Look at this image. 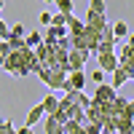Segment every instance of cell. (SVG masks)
I'll return each mask as SVG.
<instances>
[{
    "instance_id": "cell-9",
    "label": "cell",
    "mask_w": 134,
    "mask_h": 134,
    "mask_svg": "<svg viewBox=\"0 0 134 134\" xmlns=\"http://www.w3.org/2000/svg\"><path fill=\"white\" fill-rule=\"evenodd\" d=\"M129 81H131V78H129V72H126V70H121V67H118V70L113 72V78H110V86H113L115 91L121 94V86H124V83H129Z\"/></svg>"
},
{
    "instance_id": "cell-16",
    "label": "cell",
    "mask_w": 134,
    "mask_h": 134,
    "mask_svg": "<svg viewBox=\"0 0 134 134\" xmlns=\"http://www.w3.org/2000/svg\"><path fill=\"white\" fill-rule=\"evenodd\" d=\"M118 134H134V121H121L118 118Z\"/></svg>"
},
{
    "instance_id": "cell-4",
    "label": "cell",
    "mask_w": 134,
    "mask_h": 134,
    "mask_svg": "<svg viewBox=\"0 0 134 134\" xmlns=\"http://www.w3.org/2000/svg\"><path fill=\"white\" fill-rule=\"evenodd\" d=\"M88 57H91L88 51L72 48V51H70V57H67V67H70V72H83V64H86Z\"/></svg>"
},
{
    "instance_id": "cell-25",
    "label": "cell",
    "mask_w": 134,
    "mask_h": 134,
    "mask_svg": "<svg viewBox=\"0 0 134 134\" xmlns=\"http://www.w3.org/2000/svg\"><path fill=\"white\" fill-rule=\"evenodd\" d=\"M38 19H40V24H46V27H51V21H54V16L48 14V11H43V14H40Z\"/></svg>"
},
{
    "instance_id": "cell-27",
    "label": "cell",
    "mask_w": 134,
    "mask_h": 134,
    "mask_svg": "<svg viewBox=\"0 0 134 134\" xmlns=\"http://www.w3.org/2000/svg\"><path fill=\"white\" fill-rule=\"evenodd\" d=\"M16 134H35V129H30V126H21V129H16Z\"/></svg>"
},
{
    "instance_id": "cell-20",
    "label": "cell",
    "mask_w": 134,
    "mask_h": 134,
    "mask_svg": "<svg viewBox=\"0 0 134 134\" xmlns=\"http://www.w3.org/2000/svg\"><path fill=\"white\" fill-rule=\"evenodd\" d=\"M11 38H21V40H24L27 38V30L21 24H14V27H11Z\"/></svg>"
},
{
    "instance_id": "cell-23",
    "label": "cell",
    "mask_w": 134,
    "mask_h": 134,
    "mask_svg": "<svg viewBox=\"0 0 134 134\" xmlns=\"http://www.w3.org/2000/svg\"><path fill=\"white\" fill-rule=\"evenodd\" d=\"M88 8H94V11H99V14H105V3H102V0H91V3H88Z\"/></svg>"
},
{
    "instance_id": "cell-24",
    "label": "cell",
    "mask_w": 134,
    "mask_h": 134,
    "mask_svg": "<svg viewBox=\"0 0 134 134\" xmlns=\"http://www.w3.org/2000/svg\"><path fill=\"white\" fill-rule=\"evenodd\" d=\"M0 38H3V40H8V38H11V30H8V24H5L3 19H0Z\"/></svg>"
},
{
    "instance_id": "cell-13",
    "label": "cell",
    "mask_w": 134,
    "mask_h": 134,
    "mask_svg": "<svg viewBox=\"0 0 134 134\" xmlns=\"http://www.w3.org/2000/svg\"><path fill=\"white\" fill-rule=\"evenodd\" d=\"M72 8H75V3H72V0H57V14L72 16Z\"/></svg>"
},
{
    "instance_id": "cell-11",
    "label": "cell",
    "mask_w": 134,
    "mask_h": 134,
    "mask_svg": "<svg viewBox=\"0 0 134 134\" xmlns=\"http://www.w3.org/2000/svg\"><path fill=\"white\" fill-rule=\"evenodd\" d=\"M59 102H62V99L54 97V94H48L46 99H43V110H46V115H57L59 113Z\"/></svg>"
},
{
    "instance_id": "cell-29",
    "label": "cell",
    "mask_w": 134,
    "mask_h": 134,
    "mask_svg": "<svg viewBox=\"0 0 134 134\" xmlns=\"http://www.w3.org/2000/svg\"><path fill=\"white\" fill-rule=\"evenodd\" d=\"M126 43H129V46L134 48V32H131V35H129V40H126Z\"/></svg>"
},
{
    "instance_id": "cell-18",
    "label": "cell",
    "mask_w": 134,
    "mask_h": 134,
    "mask_svg": "<svg viewBox=\"0 0 134 134\" xmlns=\"http://www.w3.org/2000/svg\"><path fill=\"white\" fill-rule=\"evenodd\" d=\"M121 121H134V99H129V105L121 113Z\"/></svg>"
},
{
    "instance_id": "cell-30",
    "label": "cell",
    "mask_w": 134,
    "mask_h": 134,
    "mask_svg": "<svg viewBox=\"0 0 134 134\" xmlns=\"http://www.w3.org/2000/svg\"><path fill=\"white\" fill-rule=\"evenodd\" d=\"M3 5H5V3H3V0H0V11H3Z\"/></svg>"
},
{
    "instance_id": "cell-22",
    "label": "cell",
    "mask_w": 134,
    "mask_h": 134,
    "mask_svg": "<svg viewBox=\"0 0 134 134\" xmlns=\"http://www.w3.org/2000/svg\"><path fill=\"white\" fill-rule=\"evenodd\" d=\"M0 134H16V129L11 126V121H0Z\"/></svg>"
},
{
    "instance_id": "cell-2",
    "label": "cell",
    "mask_w": 134,
    "mask_h": 134,
    "mask_svg": "<svg viewBox=\"0 0 134 134\" xmlns=\"http://www.w3.org/2000/svg\"><path fill=\"white\" fill-rule=\"evenodd\" d=\"M40 75V81L46 83L48 88H54V91H67V72H59V70H48V67H38V72Z\"/></svg>"
},
{
    "instance_id": "cell-31",
    "label": "cell",
    "mask_w": 134,
    "mask_h": 134,
    "mask_svg": "<svg viewBox=\"0 0 134 134\" xmlns=\"http://www.w3.org/2000/svg\"><path fill=\"white\" fill-rule=\"evenodd\" d=\"M131 81H134V75H131Z\"/></svg>"
},
{
    "instance_id": "cell-7",
    "label": "cell",
    "mask_w": 134,
    "mask_h": 134,
    "mask_svg": "<svg viewBox=\"0 0 134 134\" xmlns=\"http://www.w3.org/2000/svg\"><path fill=\"white\" fill-rule=\"evenodd\" d=\"M83 86H86V72H70L67 75V91H83Z\"/></svg>"
},
{
    "instance_id": "cell-10",
    "label": "cell",
    "mask_w": 134,
    "mask_h": 134,
    "mask_svg": "<svg viewBox=\"0 0 134 134\" xmlns=\"http://www.w3.org/2000/svg\"><path fill=\"white\" fill-rule=\"evenodd\" d=\"M43 129H46V134H64V124H59L54 115H46V121H43Z\"/></svg>"
},
{
    "instance_id": "cell-17",
    "label": "cell",
    "mask_w": 134,
    "mask_h": 134,
    "mask_svg": "<svg viewBox=\"0 0 134 134\" xmlns=\"http://www.w3.org/2000/svg\"><path fill=\"white\" fill-rule=\"evenodd\" d=\"M126 59H134V48L129 46V43H124V48H121V54H118V62H126Z\"/></svg>"
},
{
    "instance_id": "cell-6",
    "label": "cell",
    "mask_w": 134,
    "mask_h": 134,
    "mask_svg": "<svg viewBox=\"0 0 134 134\" xmlns=\"http://www.w3.org/2000/svg\"><path fill=\"white\" fill-rule=\"evenodd\" d=\"M38 121H46V110H43V102H38V105H32L30 107V113H27V121H24V126H35Z\"/></svg>"
},
{
    "instance_id": "cell-19",
    "label": "cell",
    "mask_w": 134,
    "mask_h": 134,
    "mask_svg": "<svg viewBox=\"0 0 134 134\" xmlns=\"http://www.w3.org/2000/svg\"><path fill=\"white\" fill-rule=\"evenodd\" d=\"M64 134H86V126L83 124H67L64 126Z\"/></svg>"
},
{
    "instance_id": "cell-1",
    "label": "cell",
    "mask_w": 134,
    "mask_h": 134,
    "mask_svg": "<svg viewBox=\"0 0 134 134\" xmlns=\"http://www.w3.org/2000/svg\"><path fill=\"white\" fill-rule=\"evenodd\" d=\"M38 57H35V51L32 48H21V51H11V57L5 59V70L11 75H16V78H27L30 72H38Z\"/></svg>"
},
{
    "instance_id": "cell-14",
    "label": "cell",
    "mask_w": 134,
    "mask_h": 134,
    "mask_svg": "<svg viewBox=\"0 0 134 134\" xmlns=\"http://www.w3.org/2000/svg\"><path fill=\"white\" fill-rule=\"evenodd\" d=\"M24 43H27V48H32V51H35L40 43H43V35H40V32H30V35L24 38Z\"/></svg>"
},
{
    "instance_id": "cell-28",
    "label": "cell",
    "mask_w": 134,
    "mask_h": 134,
    "mask_svg": "<svg viewBox=\"0 0 134 134\" xmlns=\"http://www.w3.org/2000/svg\"><path fill=\"white\" fill-rule=\"evenodd\" d=\"M5 59H8V54H3V51H0V67H5Z\"/></svg>"
},
{
    "instance_id": "cell-21",
    "label": "cell",
    "mask_w": 134,
    "mask_h": 134,
    "mask_svg": "<svg viewBox=\"0 0 134 134\" xmlns=\"http://www.w3.org/2000/svg\"><path fill=\"white\" fill-rule=\"evenodd\" d=\"M91 81H94L97 86H102V83H105V72H102V70H99V67H97V70L91 72Z\"/></svg>"
},
{
    "instance_id": "cell-8",
    "label": "cell",
    "mask_w": 134,
    "mask_h": 134,
    "mask_svg": "<svg viewBox=\"0 0 134 134\" xmlns=\"http://www.w3.org/2000/svg\"><path fill=\"white\" fill-rule=\"evenodd\" d=\"M97 64H99V70H102V72H115L118 67H121L115 54H107V57H97Z\"/></svg>"
},
{
    "instance_id": "cell-15",
    "label": "cell",
    "mask_w": 134,
    "mask_h": 134,
    "mask_svg": "<svg viewBox=\"0 0 134 134\" xmlns=\"http://www.w3.org/2000/svg\"><path fill=\"white\" fill-rule=\"evenodd\" d=\"M113 32H115V40H118V38H129V35H131L129 27H126V21H115V24H113Z\"/></svg>"
},
{
    "instance_id": "cell-3",
    "label": "cell",
    "mask_w": 134,
    "mask_h": 134,
    "mask_svg": "<svg viewBox=\"0 0 134 134\" xmlns=\"http://www.w3.org/2000/svg\"><path fill=\"white\" fill-rule=\"evenodd\" d=\"M91 99H94L97 105H102V107H105V105H113L115 99H118V91H115L110 83H102V86H97V88H94V97H91Z\"/></svg>"
},
{
    "instance_id": "cell-12",
    "label": "cell",
    "mask_w": 134,
    "mask_h": 134,
    "mask_svg": "<svg viewBox=\"0 0 134 134\" xmlns=\"http://www.w3.org/2000/svg\"><path fill=\"white\" fill-rule=\"evenodd\" d=\"M107 54H115V40H102L97 48V57H107Z\"/></svg>"
},
{
    "instance_id": "cell-26",
    "label": "cell",
    "mask_w": 134,
    "mask_h": 134,
    "mask_svg": "<svg viewBox=\"0 0 134 134\" xmlns=\"http://www.w3.org/2000/svg\"><path fill=\"white\" fill-rule=\"evenodd\" d=\"M86 134H102V126H97V124H86Z\"/></svg>"
},
{
    "instance_id": "cell-5",
    "label": "cell",
    "mask_w": 134,
    "mask_h": 134,
    "mask_svg": "<svg viewBox=\"0 0 134 134\" xmlns=\"http://www.w3.org/2000/svg\"><path fill=\"white\" fill-rule=\"evenodd\" d=\"M83 24H86L88 30H97V32H105V27H107V19H105V14H99V11H94V8H88V14H86V19H83Z\"/></svg>"
}]
</instances>
